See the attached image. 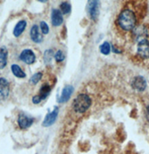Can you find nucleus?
<instances>
[{"mask_svg": "<svg viewBox=\"0 0 149 154\" xmlns=\"http://www.w3.org/2000/svg\"><path fill=\"white\" fill-rule=\"evenodd\" d=\"M99 5L100 3L98 1H89L88 2V7H87V10H88V13H89V16L93 20H96L97 18H98V15H99Z\"/></svg>", "mask_w": 149, "mask_h": 154, "instance_id": "5", "label": "nucleus"}, {"mask_svg": "<svg viewBox=\"0 0 149 154\" xmlns=\"http://www.w3.org/2000/svg\"><path fill=\"white\" fill-rule=\"evenodd\" d=\"M8 51L5 47L0 48V70L4 69L7 64Z\"/></svg>", "mask_w": 149, "mask_h": 154, "instance_id": "14", "label": "nucleus"}, {"mask_svg": "<svg viewBox=\"0 0 149 154\" xmlns=\"http://www.w3.org/2000/svg\"><path fill=\"white\" fill-rule=\"evenodd\" d=\"M51 22L54 26H59L64 22L63 14L61 11L57 9H53L51 12Z\"/></svg>", "mask_w": 149, "mask_h": 154, "instance_id": "10", "label": "nucleus"}, {"mask_svg": "<svg viewBox=\"0 0 149 154\" xmlns=\"http://www.w3.org/2000/svg\"><path fill=\"white\" fill-rule=\"evenodd\" d=\"M42 77H43V73H42V72H37V73H35V74H34V75L32 76V78L30 79V83L32 84V85L37 84L41 79H42Z\"/></svg>", "mask_w": 149, "mask_h": 154, "instance_id": "20", "label": "nucleus"}, {"mask_svg": "<svg viewBox=\"0 0 149 154\" xmlns=\"http://www.w3.org/2000/svg\"><path fill=\"white\" fill-rule=\"evenodd\" d=\"M33 122H34V119L32 117H29L28 116H27L24 113L20 114V116L18 117V124H19L20 128H21V129L29 128L33 124Z\"/></svg>", "mask_w": 149, "mask_h": 154, "instance_id": "7", "label": "nucleus"}, {"mask_svg": "<svg viewBox=\"0 0 149 154\" xmlns=\"http://www.w3.org/2000/svg\"><path fill=\"white\" fill-rule=\"evenodd\" d=\"M11 70L12 74L15 77H17L18 79H25L26 78V73L22 71V69L18 64H12Z\"/></svg>", "mask_w": 149, "mask_h": 154, "instance_id": "15", "label": "nucleus"}, {"mask_svg": "<svg viewBox=\"0 0 149 154\" xmlns=\"http://www.w3.org/2000/svg\"><path fill=\"white\" fill-rule=\"evenodd\" d=\"M42 100H42V98H41L39 95L34 96V97H33V99H32V101H33V103H34V104H39Z\"/></svg>", "mask_w": 149, "mask_h": 154, "instance_id": "23", "label": "nucleus"}, {"mask_svg": "<svg viewBox=\"0 0 149 154\" xmlns=\"http://www.w3.org/2000/svg\"><path fill=\"white\" fill-rule=\"evenodd\" d=\"M138 53L145 58L148 57V43L147 40H141L139 42L138 45Z\"/></svg>", "mask_w": 149, "mask_h": 154, "instance_id": "12", "label": "nucleus"}, {"mask_svg": "<svg viewBox=\"0 0 149 154\" xmlns=\"http://www.w3.org/2000/svg\"><path fill=\"white\" fill-rule=\"evenodd\" d=\"M57 115H58V107H55L53 111H51L50 113L47 114V116L44 118V121L43 122V126L44 127H49L52 124L55 123V122L57 121Z\"/></svg>", "mask_w": 149, "mask_h": 154, "instance_id": "6", "label": "nucleus"}, {"mask_svg": "<svg viewBox=\"0 0 149 154\" xmlns=\"http://www.w3.org/2000/svg\"><path fill=\"white\" fill-rule=\"evenodd\" d=\"M72 93H73V86L72 85H68L65 86L63 91H62V94L57 100V101L59 103H65V102L68 101L69 99L71 98V95L72 94Z\"/></svg>", "mask_w": 149, "mask_h": 154, "instance_id": "8", "label": "nucleus"}, {"mask_svg": "<svg viewBox=\"0 0 149 154\" xmlns=\"http://www.w3.org/2000/svg\"><path fill=\"white\" fill-rule=\"evenodd\" d=\"M20 59L27 64H32L35 62L36 57H35V55L33 52V50H31L29 48H26L21 52V54L20 56Z\"/></svg>", "mask_w": 149, "mask_h": 154, "instance_id": "4", "label": "nucleus"}, {"mask_svg": "<svg viewBox=\"0 0 149 154\" xmlns=\"http://www.w3.org/2000/svg\"><path fill=\"white\" fill-rule=\"evenodd\" d=\"M110 50H111V48H110V44L108 42H104L103 44L100 46V51L101 53L107 56L110 53Z\"/></svg>", "mask_w": 149, "mask_h": 154, "instance_id": "16", "label": "nucleus"}, {"mask_svg": "<svg viewBox=\"0 0 149 154\" xmlns=\"http://www.w3.org/2000/svg\"><path fill=\"white\" fill-rule=\"evenodd\" d=\"M54 57H55V59L57 62L58 63H61V62H63L64 60H65V54L61 51V50H58L57 53L54 55Z\"/></svg>", "mask_w": 149, "mask_h": 154, "instance_id": "21", "label": "nucleus"}, {"mask_svg": "<svg viewBox=\"0 0 149 154\" xmlns=\"http://www.w3.org/2000/svg\"><path fill=\"white\" fill-rule=\"evenodd\" d=\"M40 91L41 92H40V95L39 96L42 98V100H44L46 97L49 94V93H50V87L48 85H44L42 86Z\"/></svg>", "mask_w": 149, "mask_h": 154, "instance_id": "17", "label": "nucleus"}, {"mask_svg": "<svg viewBox=\"0 0 149 154\" xmlns=\"http://www.w3.org/2000/svg\"><path fill=\"white\" fill-rule=\"evenodd\" d=\"M30 37L32 39V41L34 42V43H41L43 40L42 34L40 33V30H39V26L37 25H34L32 27H31V30H30Z\"/></svg>", "mask_w": 149, "mask_h": 154, "instance_id": "11", "label": "nucleus"}, {"mask_svg": "<svg viewBox=\"0 0 149 154\" xmlns=\"http://www.w3.org/2000/svg\"><path fill=\"white\" fill-rule=\"evenodd\" d=\"M54 57V51L52 49H49L44 53V61L46 63H49Z\"/></svg>", "mask_w": 149, "mask_h": 154, "instance_id": "19", "label": "nucleus"}, {"mask_svg": "<svg viewBox=\"0 0 149 154\" xmlns=\"http://www.w3.org/2000/svg\"><path fill=\"white\" fill-rule=\"evenodd\" d=\"M91 98L87 94H81L74 99L72 107H73V109L75 112L82 114V113H85L89 107H91Z\"/></svg>", "mask_w": 149, "mask_h": 154, "instance_id": "2", "label": "nucleus"}, {"mask_svg": "<svg viewBox=\"0 0 149 154\" xmlns=\"http://www.w3.org/2000/svg\"><path fill=\"white\" fill-rule=\"evenodd\" d=\"M132 87L138 92H143L147 87V81L144 77L137 76L132 81Z\"/></svg>", "mask_w": 149, "mask_h": 154, "instance_id": "9", "label": "nucleus"}, {"mask_svg": "<svg viewBox=\"0 0 149 154\" xmlns=\"http://www.w3.org/2000/svg\"><path fill=\"white\" fill-rule=\"evenodd\" d=\"M40 27H41V30H42V34L43 35H48L49 34V26L47 25L45 21H41L40 23Z\"/></svg>", "mask_w": 149, "mask_h": 154, "instance_id": "22", "label": "nucleus"}, {"mask_svg": "<svg viewBox=\"0 0 149 154\" xmlns=\"http://www.w3.org/2000/svg\"><path fill=\"white\" fill-rule=\"evenodd\" d=\"M118 24L125 31L132 30L136 24V17L134 12L128 9L123 11L118 17Z\"/></svg>", "mask_w": 149, "mask_h": 154, "instance_id": "1", "label": "nucleus"}, {"mask_svg": "<svg viewBox=\"0 0 149 154\" xmlns=\"http://www.w3.org/2000/svg\"><path fill=\"white\" fill-rule=\"evenodd\" d=\"M9 82L5 78H0V102L6 100L9 96Z\"/></svg>", "mask_w": 149, "mask_h": 154, "instance_id": "3", "label": "nucleus"}, {"mask_svg": "<svg viewBox=\"0 0 149 154\" xmlns=\"http://www.w3.org/2000/svg\"><path fill=\"white\" fill-rule=\"evenodd\" d=\"M26 26H27V21L26 20H20L14 26L13 35L15 36V37H19L24 32Z\"/></svg>", "mask_w": 149, "mask_h": 154, "instance_id": "13", "label": "nucleus"}, {"mask_svg": "<svg viewBox=\"0 0 149 154\" xmlns=\"http://www.w3.org/2000/svg\"><path fill=\"white\" fill-rule=\"evenodd\" d=\"M60 8H61V12L62 14H68L71 12V6L69 4L68 2H64L60 5Z\"/></svg>", "mask_w": 149, "mask_h": 154, "instance_id": "18", "label": "nucleus"}]
</instances>
